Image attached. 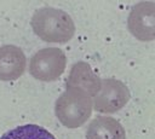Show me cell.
<instances>
[{"label":"cell","instance_id":"obj_1","mask_svg":"<svg viewBox=\"0 0 155 139\" xmlns=\"http://www.w3.org/2000/svg\"><path fill=\"white\" fill-rule=\"evenodd\" d=\"M0 139H56L48 131L38 124H23L10 129Z\"/></svg>","mask_w":155,"mask_h":139}]
</instances>
